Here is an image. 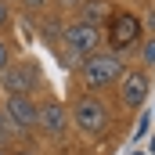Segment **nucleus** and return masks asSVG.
<instances>
[{
	"mask_svg": "<svg viewBox=\"0 0 155 155\" xmlns=\"http://www.w3.org/2000/svg\"><path fill=\"white\" fill-rule=\"evenodd\" d=\"M79 69H83V83L90 90H101L108 83H119V76H123V58L112 54V51H94L90 58H83Z\"/></svg>",
	"mask_w": 155,
	"mask_h": 155,
	"instance_id": "1",
	"label": "nucleus"
},
{
	"mask_svg": "<svg viewBox=\"0 0 155 155\" xmlns=\"http://www.w3.org/2000/svg\"><path fill=\"white\" fill-rule=\"evenodd\" d=\"M72 123H76L79 130L87 134V137H97V134H105L108 130V123H112V112H108V105L101 101V97H94V94H83L76 105H72Z\"/></svg>",
	"mask_w": 155,
	"mask_h": 155,
	"instance_id": "2",
	"label": "nucleus"
},
{
	"mask_svg": "<svg viewBox=\"0 0 155 155\" xmlns=\"http://www.w3.org/2000/svg\"><path fill=\"white\" fill-rule=\"evenodd\" d=\"M141 40H144L141 18H137L134 11H112V18H108V43H112V54L137 47Z\"/></svg>",
	"mask_w": 155,
	"mask_h": 155,
	"instance_id": "3",
	"label": "nucleus"
},
{
	"mask_svg": "<svg viewBox=\"0 0 155 155\" xmlns=\"http://www.w3.org/2000/svg\"><path fill=\"white\" fill-rule=\"evenodd\" d=\"M61 40H65V54H72V58L83 61V58H90L101 47V29H94L87 22H72V25L61 29Z\"/></svg>",
	"mask_w": 155,
	"mask_h": 155,
	"instance_id": "4",
	"label": "nucleus"
},
{
	"mask_svg": "<svg viewBox=\"0 0 155 155\" xmlns=\"http://www.w3.org/2000/svg\"><path fill=\"white\" fill-rule=\"evenodd\" d=\"M7 123L15 126V134H29V130H36L40 126V105L33 97H22V94H7V101H4V108H0Z\"/></svg>",
	"mask_w": 155,
	"mask_h": 155,
	"instance_id": "5",
	"label": "nucleus"
},
{
	"mask_svg": "<svg viewBox=\"0 0 155 155\" xmlns=\"http://www.w3.org/2000/svg\"><path fill=\"white\" fill-rule=\"evenodd\" d=\"M0 83L7 87V94H22V97H29V94L40 87V69L33 65V61L7 65V69L0 72Z\"/></svg>",
	"mask_w": 155,
	"mask_h": 155,
	"instance_id": "6",
	"label": "nucleus"
},
{
	"mask_svg": "<svg viewBox=\"0 0 155 155\" xmlns=\"http://www.w3.org/2000/svg\"><path fill=\"white\" fill-rule=\"evenodd\" d=\"M144 97H148V72L144 69H134V72L119 76V101L126 108H141Z\"/></svg>",
	"mask_w": 155,
	"mask_h": 155,
	"instance_id": "7",
	"label": "nucleus"
},
{
	"mask_svg": "<svg viewBox=\"0 0 155 155\" xmlns=\"http://www.w3.org/2000/svg\"><path fill=\"white\" fill-rule=\"evenodd\" d=\"M69 108L65 105H58V101H43L40 105V126L36 130H43L47 137H65V130H69Z\"/></svg>",
	"mask_w": 155,
	"mask_h": 155,
	"instance_id": "8",
	"label": "nucleus"
},
{
	"mask_svg": "<svg viewBox=\"0 0 155 155\" xmlns=\"http://www.w3.org/2000/svg\"><path fill=\"white\" fill-rule=\"evenodd\" d=\"M105 18H112V4H108V0H83V4H79V18L76 22H87V25L101 29Z\"/></svg>",
	"mask_w": 155,
	"mask_h": 155,
	"instance_id": "9",
	"label": "nucleus"
},
{
	"mask_svg": "<svg viewBox=\"0 0 155 155\" xmlns=\"http://www.w3.org/2000/svg\"><path fill=\"white\" fill-rule=\"evenodd\" d=\"M61 29H65V25H61L58 18H43V22H40V36L47 40V43H58V40H61Z\"/></svg>",
	"mask_w": 155,
	"mask_h": 155,
	"instance_id": "10",
	"label": "nucleus"
},
{
	"mask_svg": "<svg viewBox=\"0 0 155 155\" xmlns=\"http://www.w3.org/2000/svg\"><path fill=\"white\" fill-rule=\"evenodd\" d=\"M141 58H144V65H155V36L144 40V47H141Z\"/></svg>",
	"mask_w": 155,
	"mask_h": 155,
	"instance_id": "11",
	"label": "nucleus"
},
{
	"mask_svg": "<svg viewBox=\"0 0 155 155\" xmlns=\"http://www.w3.org/2000/svg\"><path fill=\"white\" fill-rule=\"evenodd\" d=\"M11 137H15V126H11V123H7V116L0 112V144H7Z\"/></svg>",
	"mask_w": 155,
	"mask_h": 155,
	"instance_id": "12",
	"label": "nucleus"
},
{
	"mask_svg": "<svg viewBox=\"0 0 155 155\" xmlns=\"http://www.w3.org/2000/svg\"><path fill=\"white\" fill-rule=\"evenodd\" d=\"M7 65H11V47H7V43L0 40V72H4Z\"/></svg>",
	"mask_w": 155,
	"mask_h": 155,
	"instance_id": "13",
	"label": "nucleus"
},
{
	"mask_svg": "<svg viewBox=\"0 0 155 155\" xmlns=\"http://www.w3.org/2000/svg\"><path fill=\"white\" fill-rule=\"evenodd\" d=\"M7 22H11V4H7V0H0V29H4Z\"/></svg>",
	"mask_w": 155,
	"mask_h": 155,
	"instance_id": "14",
	"label": "nucleus"
},
{
	"mask_svg": "<svg viewBox=\"0 0 155 155\" xmlns=\"http://www.w3.org/2000/svg\"><path fill=\"white\" fill-rule=\"evenodd\" d=\"M148 123H152L148 116H141V119H137V126H134V137H144V134H148Z\"/></svg>",
	"mask_w": 155,
	"mask_h": 155,
	"instance_id": "15",
	"label": "nucleus"
},
{
	"mask_svg": "<svg viewBox=\"0 0 155 155\" xmlns=\"http://www.w3.org/2000/svg\"><path fill=\"white\" fill-rule=\"evenodd\" d=\"M18 4H22L25 11H43V7H47V0H18Z\"/></svg>",
	"mask_w": 155,
	"mask_h": 155,
	"instance_id": "16",
	"label": "nucleus"
},
{
	"mask_svg": "<svg viewBox=\"0 0 155 155\" xmlns=\"http://www.w3.org/2000/svg\"><path fill=\"white\" fill-rule=\"evenodd\" d=\"M54 4H58V7H79L83 0H54Z\"/></svg>",
	"mask_w": 155,
	"mask_h": 155,
	"instance_id": "17",
	"label": "nucleus"
},
{
	"mask_svg": "<svg viewBox=\"0 0 155 155\" xmlns=\"http://www.w3.org/2000/svg\"><path fill=\"white\" fill-rule=\"evenodd\" d=\"M18 155H36V152H18Z\"/></svg>",
	"mask_w": 155,
	"mask_h": 155,
	"instance_id": "18",
	"label": "nucleus"
},
{
	"mask_svg": "<svg viewBox=\"0 0 155 155\" xmlns=\"http://www.w3.org/2000/svg\"><path fill=\"white\" fill-rule=\"evenodd\" d=\"M152 155H155V137H152Z\"/></svg>",
	"mask_w": 155,
	"mask_h": 155,
	"instance_id": "19",
	"label": "nucleus"
},
{
	"mask_svg": "<svg viewBox=\"0 0 155 155\" xmlns=\"http://www.w3.org/2000/svg\"><path fill=\"white\" fill-rule=\"evenodd\" d=\"M134 155H141V152H134Z\"/></svg>",
	"mask_w": 155,
	"mask_h": 155,
	"instance_id": "20",
	"label": "nucleus"
},
{
	"mask_svg": "<svg viewBox=\"0 0 155 155\" xmlns=\"http://www.w3.org/2000/svg\"><path fill=\"white\" fill-rule=\"evenodd\" d=\"M7 4H11V0H7Z\"/></svg>",
	"mask_w": 155,
	"mask_h": 155,
	"instance_id": "21",
	"label": "nucleus"
}]
</instances>
